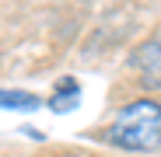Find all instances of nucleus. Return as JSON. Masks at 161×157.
<instances>
[{"instance_id": "1", "label": "nucleus", "mask_w": 161, "mask_h": 157, "mask_svg": "<svg viewBox=\"0 0 161 157\" xmlns=\"http://www.w3.org/2000/svg\"><path fill=\"white\" fill-rule=\"evenodd\" d=\"M105 143L119 150H158L161 147V105L151 98L123 105L105 129Z\"/></svg>"}, {"instance_id": "2", "label": "nucleus", "mask_w": 161, "mask_h": 157, "mask_svg": "<svg viewBox=\"0 0 161 157\" xmlns=\"http://www.w3.org/2000/svg\"><path fill=\"white\" fill-rule=\"evenodd\" d=\"M133 70L140 73L144 87H161V42H144L133 52Z\"/></svg>"}, {"instance_id": "3", "label": "nucleus", "mask_w": 161, "mask_h": 157, "mask_svg": "<svg viewBox=\"0 0 161 157\" xmlns=\"http://www.w3.org/2000/svg\"><path fill=\"white\" fill-rule=\"evenodd\" d=\"M77 98H80V87H77V81L63 77V81H56V91L49 94V108H53V112H70L74 105H77Z\"/></svg>"}, {"instance_id": "4", "label": "nucleus", "mask_w": 161, "mask_h": 157, "mask_svg": "<svg viewBox=\"0 0 161 157\" xmlns=\"http://www.w3.org/2000/svg\"><path fill=\"white\" fill-rule=\"evenodd\" d=\"M39 98L28 91H0V108H35Z\"/></svg>"}, {"instance_id": "5", "label": "nucleus", "mask_w": 161, "mask_h": 157, "mask_svg": "<svg viewBox=\"0 0 161 157\" xmlns=\"http://www.w3.org/2000/svg\"><path fill=\"white\" fill-rule=\"evenodd\" d=\"M60 157H84V154H60Z\"/></svg>"}]
</instances>
